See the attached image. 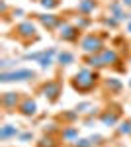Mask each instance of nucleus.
Masks as SVG:
<instances>
[{"label": "nucleus", "mask_w": 131, "mask_h": 147, "mask_svg": "<svg viewBox=\"0 0 131 147\" xmlns=\"http://www.w3.org/2000/svg\"><path fill=\"white\" fill-rule=\"evenodd\" d=\"M96 82H98V73L86 67V69H80L73 77V88L78 92H88L96 86Z\"/></svg>", "instance_id": "obj_1"}, {"label": "nucleus", "mask_w": 131, "mask_h": 147, "mask_svg": "<svg viewBox=\"0 0 131 147\" xmlns=\"http://www.w3.org/2000/svg\"><path fill=\"white\" fill-rule=\"evenodd\" d=\"M35 79V71L32 69H14V71H2L0 82H24V80Z\"/></svg>", "instance_id": "obj_2"}, {"label": "nucleus", "mask_w": 131, "mask_h": 147, "mask_svg": "<svg viewBox=\"0 0 131 147\" xmlns=\"http://www.w3.org/2000/svg\"><path fill=\"white\" fill-rule=\"evenodd\" d=\"M80 49L86 53V55H92V53H100L104 49V39L100 35L94 34H88L80 39Z\"/></svg>", "instance_id": "obj_3"}, {"label": "nucleus", "mask_w": 131, "mask_h": 147, "mask_svg": "<svg viewBox=\"0 0 131 147\" xmlns=\"http://www.w3.org/2000/svg\"><path fill=\"white\" fill-rule=\"evenodd\" d=\"M78 34H80V30H78L75 24L61 22V26H59V37H61L63 41H77Z\"/></svg>", "instance_id": "obj_4"}, {"label": "nucleus", "mask_w": 131, "mask_h": 147, "mask_svg": "<svg viewBox=\"0 0 131 147\" xmlns=\"http://www.w3.org/2000/svg\"><path fill=\"white\" fill-rule=\"evenodd\" d=\"M41 92H43V96L49 102H55L59 98V94H61V84L57 80H47L43 84V88H41Z\"/></svg>", "instance_id": "obj_5"}, {"label": "nucleus", "mask_w": 131, "mask_h": 147, "mask_svg": "<svg viewBox=\"0 0 131 147\" xmlns=\"http://www.w3.org/2000/svg\"><path fill=\"white\" fill-rule=\"evenodd\" d=\"M18 112L22 114V116H26V118H32V116H35V112H37V104H35L33 98H24V100L18 104Z\"/></svg>", "instance_id": "obj_6"}, {"label": "nucleus", "mask_w": 131, "mask_h": 147, "mask_svg": "<svg viewBox=\"0 0 131 147\" xmlns=\"http://www.w3.org/2000/svg\"><path fill=\"white\" fill-rule=\"evenodd\" d=\"M123 8H125V6H123V2H121V0H114V2H110V16H114V18H116V20H120V22L127 20V18H129V14H125Z\"/></svg>", "instance_id": "obj_7"}, {"label": "nucleus", "mask_w": 131, "mask_h": 147, "mask_svg": "<svg viewBox=\"0 0 131 147\" xmlns=\"http://www.w3.org/2000/svg\"><path fill=\"white\" fill-rule=\"evenodd\" d=\"M16 35L18 37H22V39H30V37H33L35 35V26H33L32 22H22L16 26Z\"/></svg>", "instance_id": "obj_8"}, {"label": "nucleus", "mask_w": 131, "mask_h": 147, "mask_svg": "<svg viewBox=\"0 0 131 147\" xmlns=\"http://www.w3.org/2000/svg\"><path fill=\"white\" fill-rule=\"evenodd\" d=\"M37 20H39L41 26L47 28V30H55V28H59V26H61V18H59V16H55V14H39V16H37Z\"/></svg>", "instance_id": "obj_9"}, {"label": "nucleus", "mask_w": 131, "mask_h": 147, "mask_svg": "<svg viewBox=\"0 0 131 147\" xmlns=\"http://www.w3.org/2000/svg\"><path fill=\"white\" fill-rule=\"evenodd\" d=\"M20 102H22L20 100V92H4V94H2V106H4L6 110L16 108Z\"/></svg>", "instance_id": "obj_10"}, {"label": "nucleus", "mask_w": 131, "mask_h": 147, "mask_svg": "<svg viewBox=\"0 0 131 147\" xmlns=\"http://www.w3.org/2000/svg\"><path fill=\"white\" fill-rule=\"evenodd\" d=\"M100 57H102V61H104V67L116 65V63L120 61V55H118L114 49H110V47H104V49L100 51Z\"/></svg>", "instance_id": "obj_11"}, {"label": "nucleus", "mask_w": 131, "mask_h": 147, "mask_svg": "<svg viewBox=\"0 0 131 147\" xmlns=\"http://www.w3.org/2000/svg\"><path fill=\"white\" fill-rule=\"evenodd\" d=\"M16 136H20V129H18L16 125L4 124L0 127V139H2V141H8V139H12V137H16Z\"/></svg>", "instance_id": "obj_12"}, {"label": "nucleus", "mask_w": 131, "mask_h": 147, "mask_svg": "<svg viewBox=\"0 0 131 147\" xmlns=\"http://www.w3.org/2000/svg\"><path fill=\"white\" fill-rule=\"evenodd\" d=\"M100 122H102L104 125H108V127H112V125H118V122H120V114L106 110V112L100 114Z\"/></svg>", "instance_id": "obj_13"}, {"label": "nucleus", "mask_w": 131, "mask_h": 147, "mask_svg": "<svg viewBox=\"0 0 131 147\" xmlns=\"http://www.w3.org/2000/svg\"><path fill=\"white\" fill-rule=\"evenodd\" d=\"M55 53H57V49H55V47H51V49H45L43 55L39 57V61H37V63H39V67H41V69L51 67V65H53V55H55Z\"/></svg>", "instance_id": "obj_14"}, {"label": "nucleus", "mask_w": 131, "mask_h": 147, "mask_svg": "<svg viewBox=\"0 0 131 147\" xmlns=\"http://www.w3.org/2000/svg\"><path fill=\"white\" fill-rule=\"evenodd\" d=\"M96 10V2L94 0H78V12L82 16H88Z\"/></svg>", "instance_id": "obj_15"}, {"label": "nucleus", "mask_w": 131, "mask_h": 147, "mask_svg": "<svg viewBox=\"0 0 131 147\" xmlns=\"http://www.w3.org/2000/svg\"><path fill=\"white\" fill-rule=\"evenodd\" d=\"M84 63H86V67H90V69H102V67H104V61H102L100 53H92V55H86Z\"/></svg>", "instance_id": "obj_16"}, {"label": "nucleus", "mask_w": 131, "mask_h": 147, "mask_svg": "<svg viewBox=\"0 0 131 147\" xmlns=\"http://www.w3.org/2000/svg\"><path fill=\"white\" fill-rule=\"evenodd\" d=\"M61 136H63L65 141H77L78 139V127H75V125H67V127H63Z\"/></svg>", "instance_id": "obj_17"}, {"label": "nucleus", "mask_w": 131, "mask_h": 147, "mask_svg": "<svg viewBox=\"0 0 131 147\" xmlns=\"http://www.w3.org/2000/svg\"><path fill=\"white\" fill-rule=\"evenodd\" d=\"M57 61L67 67V65H73L75 63V55L71 51H61V53H57Z\"/></svg>", "instance_id": "obj_18"}, {"label": "nucleus", "mask_w": 131, "mask_h": 147, "mask_svg": "<svg viewBox=\"0 0 131 147\" xmlns=\"http://www.w3.org/2000/svg\"><path fill=\"white\" fill-rule=\"evenodd\" d=\"M100 141V136H92L88 139H77L75 141V147H94Z\"/></svg>", "instance_id": "obj_19"}, {"label": "nucleus", "mask_w": 131, "mask_h": 147, "mask_svg": "<svg viewBox=\"0 0 131 147\" xmlns=\"http://www.w3.org/2000/svg\"><path fill=\"white\" fill-rule=\"evenodd\" d=\"M118 131H120V136H131V122L129 120L120 122L118 124Z\"/></svg>", "instance_id": "obj_20"}, {"label": "nucleus", "mask_w": 131, "mask_h": 147, "mask_svg": "<svg viewBox=\"0 0 131 147\" xmlns=\"http://www.w3.org/2000/svg\"><path fill=\"white\" fill-rule=\"evenodd\" d=\"M106 88L118 92V90H121V82L118 79H108V80H106Z\"/></svg>", "instance_id": "obj_21"}, {"label": "nucleus", "mask_w": 131, "mask_h": 147, "mask_svg": "<svg viewBox=\"0 0 131 147\" xmlns=\"http://www.w3.org/2000/svg\"><path fill=\"white\" fill-rule=\"evenodd\" d=\"M39 147H57V143H55V139L51 136H45L39 139Z\"/></svg>", "instance_id": "obj_22"}, {"label": "nucleus", "mask_w": 131, "mask_h": 147, "mask_svg": "<svg viewBox=\"0 0 131 147\" xmlns=\"http://www.w3.org/2000/svg\"><path fill=\"white\" fill-rule=\"evenodd\" d=\"M75 26H77L78 30H80V32H82V30H86L88 26H90V20H88L86 16H78V22L75 24Z\"/></svg>", "instance_id": "obj_23"}, {"label": "nucleus", "mask_w": 131, "mask_h": 147, "mask_svg": "<svg viewBox=\"0 0 131 147\" xmlns=\"http://www.w3.org/2000/svg\"><path fill=\"white\" fill-rule=\"evenodd\" d=\"M39 4L43 6L45 10H53V8L59 6V0H39Z\"/></svg>", "instance_id": "obj_24"}, {"label": "nucleus", "mask_w": 131, "mask_h": 147, "mask_svg": "<svg viewBox=\"0 0 131 147\" xmlns=\"http://www.w3.org/2000/svg\"><path fill=\"white\" fill-rule=\"evenodd\" d=\"M104 24H106V26H110V28H116V26L120 24V20H116L114 16H110V18H104Z\"/></svg>", "instance_id": "obj_25"}, {"label": "nucleus", "mask_w": 131, "mask_h": 147, "mask_svg": "<svg viewBox=\"0 0 131 147\" xmlns=\"http://www.w3.org/2000/svg\"><path fill=\"white\" fill-rule=\"evenodd\" d=\"M86 108H92V104H90V102H82V104H78V106L75 108V110H77V112L80 114V112H88Z\"/></svg>", "instance_id": "obj_26"}, {"label": "nucleus", "mask_w": 131, "mask_h": 147, "mask_svg": "<svg viewBox=\"0 0 131 147\" xmlns=\"http://www.w3.org/2000/svg\"><path fill=\"white\" fill-rule=\"evenodd\" d=\"M0 67H2V71H8L10 67H14V61H8V59H2V61H0Z\"/></svg>", "instance_id": "obj_27"}, {"label": "nucleus", "mask_w": 131, "mask_h": 147, "mask_svg": "<svg viewBox=\"0 0 131 147\" xmlns=\"http://www.w3.org/2000/svg\"><path fill=\"white\" fill-rule=\"evenodd\" d=\"M18 137H20V141H30V139H33V134L32 131H22Z\"/></svg>", "instance_id": "obj_28"}, {"label": "nucleus", "mask_w": 131, "mask_h": 147, "mask_svg": "<svg viewBox=\"0 0 131 147\" xmlns=\"http://www.w3.org/2000/svg\"><path fill=\"white\" fill-rule=\"evenodd\" d=\"M123 2V6H127V8H131V0H121Z\"/></svg>", "instance_id": "obj_29"}, {"label": "nucleus", "mask_w": 131, "mask_h": 147, "mask_svg": "<svg viewBox=\"0 0 131 147\" xmlns=\"http://www.w3.org/2000/svg\"><path fill=\"white\" fill-rule=\"evenodd\" d=\"M127 32H129V34H131V22L127 24Z\"/></svg>", "instance_id": "obj_30"}, {"label": "nucleus", "mask_w": 131, "mask_h": 147, "mask_svg": "<svg viewBox=\"0 0 131 147\" xmlns=\"http://www.w3.org/2000/svg\"><path fill=\"white\" fill-rule=\"evenodd\" d=\"M129 86H131V80H129Z\"/></svg>", "instance_id": "obj_31"}, {"label": "nucleus", "mask_w": 131, "mask_h": 147, "mask_svg": "<svg viewBox=\"0 0 131 147\" xmlns=\"http://www.w3.org/2000/svg\"><path fill=\"white\" fill-rule=\"evenodd\" d=\"M129 18H131V14H129Z\"/></svg>", "instance_id": "obj_32"}, {"label": "nucleus", "mask_w": 131, "mask_h": 147, "mask_svg": "<svg viewBox=\"0 0 131 147\" xmlns=\"http://www.w3.org/2000/svg\"><path fill=\"white\" fill-rule=\"evenodd\" d=\"M129 61H131V59H129Z\"/></svg>", "instance_id": "obj_33"}]
</instances>
